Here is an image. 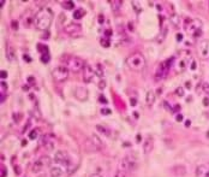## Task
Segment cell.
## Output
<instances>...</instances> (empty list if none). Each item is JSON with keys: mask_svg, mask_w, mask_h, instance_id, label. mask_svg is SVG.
I'll use <instances>...</instances> for the list:
<instances>
[{"mask_svg": "<svg viewBox=\"0 0 209 177\" xmlns=\"http://www.w3.org/2000/svg\"><path fill=\"white\" fill-rule=\"evenodd\" d=\"M52 21H53V12L51 9L48 7H44V9H41L36 15H35V27L36 29L38 30H47L51 24H52Z\"/></svg>", "mask_w": 209, "mask_h": 177, "instance_id": "obj_1", "label": "cell"}, {"mask_svg": "<svg viewBox=\"0 0 209 177\" xmlns=\"http://www.w3.org/2000/svg\"><path fill=\"white\" fill-rule=\"evenodd\" d=\"M126 64L134 71H142L145 66V58L141 53H134L126 59Z\"/></svg>", "mask_w": 209, "mask_h": 177, "instance_id": "obj_2", "label": "cell"}, {"mask_svg": "<svg viewBox=\"0 0 209 177\" xmlns=\"http://www.w3.org/2000/svg\"><path fill=\"white\" fill-rule=\"evenodd\" d=\"M184 28L185 30L193 35V36H199L201 35V28H202V23L199 19H196V18H189L185 21V24H184Z\"/></svg>", "mask_w": 209, "mask_h": 177, "instance_id": "obj_3", "label": "cell"}, {"mask_svg": "<svg viewBox=\"0 0 209 177\" xmlns=\"http://www.w3.org/2000/svg\"><path fill=\"white\" fill-rule=\"evenodd\" d=\"M138 166V163L136 160L135 157L132 155H126L124 157L123 160L120 161V165H119V169L126 171V172H131V171H135Z\"/></svg>", "mask_w": 209, "mask_h": 177, "instance_id": "obj_4", "label": "cell"}, {"mask_svg": "<svg viewBox=\"0 0 209 177\" xmlns=\"http://www.w3.org/2000/svg\"><path fill=\"white\" fill-rule=\"evenodd\" d=\"M48 166H51V158L48 155H42V157H40L38 159H36L32 163L31 171L37 173V172L42 171L45 167H48Z\"/></svg>", "mask_w": 209, "mask_h": 177, "instance_id": "obj_5", "label": "cell"}, {"mask_svg": "<svg viewBox=\"0 0 209 177\" xmlns=\"http://www.w3.org/2000/svg\"><path fill=\"white\" fill-rule=\"evenodd\" d=\"M69 68L66 66H57L52 71V76L57 82H64L69 77Z\"/></svg>", "mask_w": 209, "mask_h": 177, "instance_id": "obj_6", "label": "cell"}, {"mask_svg": "<svg viewBox=\"0 0 209 177\" xmlns=\"http://www.w3.org/2000/svg\"><path fill=\"white\" fill-rule=\"evenodd\" d=\"M54 160L59 165L64 166L65 169H67L71 165V157L69 155V153L66 151H58L54 155Z\"/></svg>", "mask_w": 209, "mask_h": 177, "instance_id": "obj_7", "label": "cell"}, {"mask_svg": "<svg viewBox=\"0 0 209 177\" xmlns=\"http://www.w3.org/2000/svg\"><path fill=\"white\" fill-rule=\"evenodd\" d=\"M84 66H86V64H84V62H83V59H80L78 57H71L67 60V68H69V70H71L73 72L83 70Z\"/></svg>", "mask_w": 209, "mask_h": 177, "instance_id": "obj_8", "label": "cell"}, {"mask_svg": "<svg viewBox=\"0 0 209 177\" xmlns=\"http://www.w3.org/2000/svg\"><path fill=\"white\" fill-rule=\"evenodd\" d=\"M171 62H172V59L170 60H166V62H163V63H161L159 66H157V69H156V71H155V77L159 80V78H163L166 75H167V72H168V70H170V66H171Z\"/></svg>", "mask_w": 209, "mask_h": 177, "instance_id": "obj_9", "label": "cell"}, {"mask_svg": "<svg viewBox=\"0 0 209 177\" xmlns=\"http://www.w3.org/2000/svg\"><path fill=\"white\" fill-rule=\"evenodd\" d=\"M197 51H198V56L202 59H209V41L208 40L201 41L197 46Z\"/></svg>", "mask_w": 209, "mask_h": 177, "instance_id": "obj_10", "label": "cell"}, {"mask_svg": "<svg viewBox=\"0 0 209 177\" xmlns=\"http://www.w3.org/2000/svg\"><path fill=\"white\" fill-rule=\"evenodd\" d=\"M94 75H95V70H94V69H93L90 65L86 64V66L83 68V81H84L86 83L92 82V80H93Z\"/></svg>", "mask_w": 209, "mask_h": 177, "instance_id": "obj_11", "label": "cell"}, {"mask_svg": "<svg viewBox=\"0 0 209 177\" xmlns=\"http://www.w3.org/2000/svg\"><path fill=\"white\" fill-rule=\"evenodd\" d=\"M75 97L79 101H86L88 99V97H89L88 89L84 88V87H77L76 91H75Z\"/></svg>", "mask_w": 209, "mask_h": 177, "instance_id": "obj_12", "label": "cell"}, {"mask_svg": "<svg viewBox=\"0 0 209 177\" xmlns=\"http://www.w3.org/2000/svg\"><path fill=\"white\" fill-rule=\"evenodd\" d=\"M40 145L44 146L47 151H51L54 147V140L51 136H48V135H44L42 138H41V140H40Z\"/></svg>", "mask_w": 209, "mask_h": 177, "instance_id": "obj_13", "label": "cell"}, {"mask_svg": "<svg viewBox=\"0 0 209 177\" xmlns=\"http://www.w3.org/2000/svg\"><path fill=\"white\" fill-rule=\"evenodd\" d=\"M196 177H209V165L202 164L196 167Z\"/></svg>", "mask_w": 209, "mask_h": 177, "instance_id": "obj_14", "label": "cell"}, {"mask_svg": "<svg viewBox=\"0 0 209 177\" xmlns=\"http://www.w3.org/2000/svg\"><path fill=\"white\" fill-rule=\"evenodd\" d=\"M64 30H65V33H67V34H70V35H73V34H78V33H80L82 28H80L79 24L71 23V24L66 25V27L64 28Z\"/></svg>", "mask_w": 209, "mask_h": 177, "instance_id": "obj_15", "label": "cell"}, {"mask_svg": "<svg viewBox=\"0 0 209 177\" xmlns=\"http://www.w3.org/2000/svg\"><path fill=\"white\" fill-rule=\"evenodd\" d=\"M153 147H154V141L151 138H147L145 141H144V145H143V152L144 154H149L151 151H153Z\"/></svg>", "mask_w": 209, "mask_h": 177, "instance_id": "obj_16", "label": "cell"}, {"mask_svg": "<svg viewBox=\"0 0 209 177\" xmlns=\"http://www.w3.org/2000/svg\"><path fill=\"white\" fill-rule=\"evenodd\" d=\"M6 58L10 60V62H13L16 59V52L13 50V47L10 45V42L6 43Z\"/></svg>", "mask_w": 209, "mask_h": 177, "instance_id": "obj_17", "label": "cell"}, {"mask_svg": "<svg viewBox=\"0 0 209 177\" xmlns=\"http://www.w3.org/2000/svg\"><path fill=\"white\" fill-rule=\"evenodd\" d=\"M49 172H51V176L52 177H61L63 173H64V170H63L61 166L55 165V166H52L51 167V171Z\"/></svg>", "mask_w": 209, "mask_h": 177, "instance_id": "obj_18", "label": "cell"}, {"mask_svg": "<svg viewBox=\"0 0 209 177\" xmlns=\"http://www.w3.org/2000/svg\"><path fill=\"white\" fill-rule=\"evenodd\" d=\"M154 101H155V93L153 91L147 92V95H145V103H147V105L151 106L154 104Z\"/></svg>", "mask_w": 209, "mask_h": 177, "instance_id": "obj_19", "label": "cell"}, {"mask_svg": "<svg viewBox=\"0 0 209 177\" xmlns=\"http://www.w3.org/2000/svg\"><path fill=\"white\" fill-rule=\"evenodd\" d=\"M90 140H92V142H93V145L96 147V149H102V147H103V144H102V141L96 136V135H92V138H90Z\"/></svg>", "mask_w": 209, "mask_h": 177, "instance_id": "obj_20", "label": "cell"}, {"mask_svg": "<svg viewBox=\"0 0 209 177\" xmlns=\"http://www.w3.org/2000/svg\"><path fill=\"white\" fill-rule=\"evenodd\" d=\"M96 129H97L99 132L103 134L105 136H111V130H109L108 128H106V126H103V125H101V124H97V125H96Z\"/></svg>", "mask_w": 209, "mask_h": 177, "instance_id": "obj_21", "label": "cell"}, {"mask_svg": "<svg viewBox=\"0 0 209 177\" xmlns=\"http://www.w3.org/2000/svg\"><path fill=\"white\" fill-rule=\"evenodd\" d=\"M121 5H123V1H120V0H113V1H111V7L114 12H118Z\"/></svg>", "mask_w": 209, "mask_h": 177, "instance_id": "obj_22", "label": "cell"}, {"mask_svg": "<svg viewBox=\"0 0 209 177\" xmlns=\"http://www.w3.org/2000/svg\"><path fill=\"white\" fill-rule=\"evenodd\" d=\"M84 15H86V11L83 10V9H77V10H75L73 13H72V16H73L75 19H80Z\"/></svg>", "mask_w": 209, "mask_h": 177, "instance_id": "obj_23", "label": "cell"}, {"mask_svg": "<svg viewBox=\"0 0 209 177\" xmlns=\"http://www.w3.org/2000/svg\"><path fill=\"white\" fill-rule=\"evenodd\" d=\"M61 6H63V9H65V10H72V9L75 7V3L71 1V0H67V1H64V3L61 4Z\"/></svg>", "mask_w": 209, "mask_h": 177, "instance_id": "obj_24", "label": "cell"}, {"mask_svg": "<svg viewBox=\"0 0 209 177\" xmlns=\"http://www.w3.org/2000/svg\"><path fill=\"white\" fill-rule=\"evenodd\" d=\"M185 69H186V62H184V60H178V62H177V70L183 71V70H185Z\"/></svg>", "mask_w": 209, "mask_h": 177, "instance_id": "obj_25", "label": "cell"}, {"mask_svg": "<svg viewBox=\"0 0 209 177\" xmlns=\"http://www.w3.org/2000/svg\"><path fill=\"white\" fill-rule=\"evenodd\" d=\"M38 138V131L37 129H32L30 132H29V139L30 140H36Z\"/></svg>", "mask_w": 209, "mask_h": 177, "instance_id": "obj_26", "label": "cell"}, {"mask_svg": "<svg viewBox=\"0 0 209 177\" xmlns=\"http://www.w3.org/2000/svg\"><path fill=\"white\" fill-rule=\"evenodd\" d=\"M202 91H203L205 94L209 95V80H207V81H204V82L202 83Z\"/></svg>", "mask_w": 209, "mask_h": 177, "instance_id": "obj_27", "label": "cell"}, {"mask_svg": "<svg viewBox=\"0 0 209 177\" xmlns=\"http://www.w3.org/2000/svg\"><path fill=\"white\" fill-rule=\"evenodd\" d=\"M95 74H96L97 76H100V77H103V75H105V72H103V68H102L100 64L96 65V71H95Z\"/></svg>", "mask_w": 209, "mask_h": 177, "instance_id": "obj_28", "label": "cell"}, {"mask_svg": "<svg viewBox=\"0 0 209 177\" xmlns=\"http://www.w3.org/2000/svg\"><path fill=\"white\" fill-rule=\"evenodd\" d=\"M49 60H51V56H49V53H45V54L41 56V62H42L44 64H47Z\"/></svg>", "mask_w": 209, "mask_h": 177, "instance_id": "obj_29", "label": "cell"}, {"mask_svg": "<svg viewBox=\"0 0 209 177\" xmlns=\"http://www.w3.org/2000/svg\"><path fill=\"white\" fill-rule=\"evenodd\" d=\"M115 177H129V176H128V172H126V171H124V170L119 169V170L117 171V173H115Z\"/></svg>", "mask_w": 209, "mask_h": 177, "instance_id": "obj_30", "label": "cell"}, {"mask_svg": "<svg viewBox=\"0 0 209 177\" xmlns=\"http://www.w3.org/2000/svg\"><path fill=\"white\" fill-rule=\"evenodd\" d=\"M176 94H177L178 97H184V94H185L184 88H183V87H178L177 89H176Z\"/></svg>", "mask_w": 209, "mask_h": 177, "instance_id": "obj_31", "label": "cell"}, {"mask_svg": "<svg viewBox=\"0 0 209 177\" xmlns=\"http://www.w3.org/2000/svg\"><path fill=\"white\" fill-rule=\"evenodd\" d=\"M6 91H7V84L5 83V81H1V94H5Z\"/></svg>", "mask_w": 209, "mask_h": 177, "instance_id": "obj_32", "label": "cell"}, {"mask_svg": "<svg viewBox=\"0 0 209 177\" xmlns=\"http://www.w3.org/2000/svg\"><path fill=\"white\" fill-rule=\"evenodd\" d=\"M101 45H103L105 47H108L109 46V40L106 39V40H101Z\"/></svg>", "mask_w": 209, "mask_h": 177, "instance_id": "obj_33", "label": "cell"}, {"mask_svg": "<svg viewBox=\"0 0 209 177\" xmlns=\"http://www.w3.org/2000/svg\"><path fill=\"white\" fill-rule=\"evenodd\" d=\"M6 175H7L6 167H5V166H1V177H6Z\"/></svg>", "mask_w": 209, "mask_h": 177, "instance_id": "obj_34", "label": "cell"}, {"mask_svg": "<svg viewBox=\"0 0 209 177\" xmlns=\"http://www.w3.org/2000/svg\"><path fill=\"white\" fill-rule=\"evenodd\" d=\"M101 113H103V115H109V113H111V110H109V109H102V110H101Z\"/></svg>", "mask_w": 209, "mask_h": 177, "instance_id": "obj_35", "label": "cell"}, {"mask_svg": "<svg viewBox=\"0 0 209 177\" xmlns=\"http://www.w3.org/2000/svg\"><path fill=\"white\" fill-rule=\"evenodd\" d=\"M105 87H106V81L102 80V81L99 83V88H101V89H102V88H105Z\"/></svg>", "mask_w": 209, "mask_h": 177, "instance_id": "obj_36", "label": "cell"}, {"mask_svg": "<svg viewBox=\"0 0 209 177\" xmlns=\"http://www.w3.org/2000/svg\"><path fill=\"white\" fill-rule=\"evenodd\" d=\"M7 77V72L5 70H1V80H5Z\"/></svg>", "mask_w": 209, "mask_h": 177, "instance_id": "obj_37", "label": "cell"}, {"mask_svg": "<svg viewBox=\"0 0 209 177\" xmlns=\"http://www.w3.org/2000/svg\"><path fill=\"white\" fill-rule=\"evenodd\" d=\"M136 104H137L136 98H131V99H130V105H131V106H135Z\"/></svg>", "mask_w": 209, "mask_h": 177, "instance_id": "obj_38", "label": "cell"}, {"mask_svg": "<svg viewBox=\"0 0 209 177\" xmlns=\"http://www.w3.org/2000/svg\"><path fill=\"white\" fill-rule=\"evenodd\" d=\"M176 119H177V122H183V116L182 115H177Z\"/></svg>", "mask_w": 209, "mask_h": 177, "instance_id": "obj_39", "label": "cell"}, {"mask_svg": "<svg viewBox=\"0 0 209 177\" xmlns=\"http://www.w3.org/2000/svg\"><path fill=\"white\" fill-rule=\"evenodd\" d=\"M100 101H101V103H103V104H107V100H106V98H105V97H100Z\"/></svg>", "mask_w": 209, "mask_h": 177, "instance_id": "obj_40", "label": "cell"}, {"mask_svg": "<svg viewBox=\"0 0 209 177\" xmlns=\"http://www.w3.org/2000/svg\"><path fill=\"white\" fill-rule=\"evenodd\" d=\"M203 104H204L205 106L209 105V99H208V98H204V99H203Z\"/></svg>", "mask_w": 209, "mask_h": 177, "instance_id": "obj_41", "label": "cell"}, {"mask_svg": "<svg viewBox=\"0 0 209 177\" xmlns=\"http://www.w3.org/2000/svg\"><path fill=\"white\" fill-rule=\"evenodd\" d=\"M12 28H13V29H17V28H18V24H17V22H15V21L12 22Z\"/></svg>", "mask_w": 209, "mask_h": 177, "instance_id": "obj_42", "label": "cell"}, {"mask_svg": "<svg viewBox=\"0 0 209 177\" xmlns=\"http://www.w3.org/2000/svg\"><path fill=\"white\" fill-rule=\"evenodd\" d=\"M28 81H29V84H34V77H29Z\"/></svg>", "mask_w": 209, "mask_h": 177, "instance_id": "obj_43", "label": "cell"}, {"mask_svg": "<svg viewBox=\"0 0 209 177\" xmlns=\"http://www.w3.org/2000/svg\"><path fill=\"white\" fill-rule=\"evenodd\" d=\"M99 22H100V23H102V22H103V16H102V15H100V16H99Z\"/></svg>", "mask_w": 209, "mask_h": 177, "instance_id": "obj_44", "label": "cell"}, {"mask_svg": "<svg viewBox=\"0 0 209 177\" xmlns=\"http://www.w3.org/2000/svg\"><path fill=\"white\" fill-rule=\"evenodd\" d=\"M183 39V35L182 34H177V40L179 41V40H182Z\"/></svg>", "mask_w": 209, "mask_h": 177, "instance_id": "obj_45", "label": "cell"}, {"mask_svg": "<svg viewBox=\"0 0 209 177\" xmlns=\"http://www.w3.org/2000/svg\"><path fill=\"white\" fill-rule=\"evenodd\" d=\"M18 167H19V166H16V167H15V172H17V173L19 175V173H21V170H19Z\"/></svg>", "mask_w": 209, "mask_h": 177, "instance_id": "obj_46", "label": "cell"}, {"mask_svg": "<svg viewBox=\"0 0 209 177\" xmlns=\"http://www.w3.org/2000/svg\"><path fill=\"white\" fill-rule=\"evenodd\" d=\"M90 177H102V176H101L100 173H93V175H92Z\"/></svg>", "mask_w": 209, "mask_h": 177, "instance_id": "obj_47", "label": "cell"}, {"mask_svg": "<svg viewBox=\"0 0 209 177\" xmlns=\"http://www.w3.org/2000/svg\"><path fill=\"white\" fill-rule=\"evenodd\" d=\"M112 35V31L111 30H106V36H111Z\"/></svg>", "mask_w": 209, "mask_h": 177, "instance_id": "obj_48", "label": "cell"}, {"mask_svg": "<svg viewBox=\"0 0 209 177\" xmlns=\"http://www.w3.org/2000/svg\"><path fill=\"white\" fill-rule=\"evenodd\" d=\"M23 58H24V60H25V59H27V60H28V63H29V62H30V58H29V57H28V56H25V54H24V56H23Z\"/></svg>", "mask_w": 209, "mask_h": 177, "instance_id": "obj_49", "label": "cell"}, {"mask_svg": "<svg viewBox=\"0 0 209 177\" xmlns=\"http://www.w3.org/2000/svg\"><path fill=\"white\" fill-rule=\"evenodd\" d=\"M185 86H186L188 88H191V82H186V83H185Z\"/></svg>", "mask_w": 209, "mask_h": 177, "instance_id": "obj_50", "label": "cell"}, {"mask_svg": "<svg viewBox=\"0 0 209 177\" xmlns=\"http://www.w3.org/2000/svg\"><path fill=\"white\" fill-rule=\"evenodd\" d=\"M4 4H5V0H1V1H0V6L3 7V6H4Z\"/></svg>", "mask_w": 209, "mask_h": 177, "instance_id": "obj_51", "label": "cell"}, {"mask_svg": "<svg viewBox=\"0 0 209 177\" xmlns=\"http://www.w3.org/2000/svg\"><path fill=\"white\" fill-rule=\"evenodd\" d=\"M190 124H191V123H190V120H188V122H186V123H185V125H186V126H189V125H190Z\"/></svg>", "mask_w": 209, "mask_h": 177, "instance_id": "obj_52", "label": "cell"}]
</instances>
